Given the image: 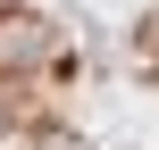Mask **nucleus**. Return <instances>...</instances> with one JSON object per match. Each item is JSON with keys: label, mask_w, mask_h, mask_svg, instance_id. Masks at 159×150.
<instances>
[{"label": "nucleus", "mask_w": 159, "mask_h": 150, "mask_svg": "<svg viewBox=\"0 0 159 150\" xmlns=\"http://www.w3.org/2000/svg\"><path fill=\"white\" fill-rule=\"evenodd\" d=\"M42 58V17H17V8H0V75H25Z\"/></svg>", "instance_id": "f257e3e1"}]
</instances>
